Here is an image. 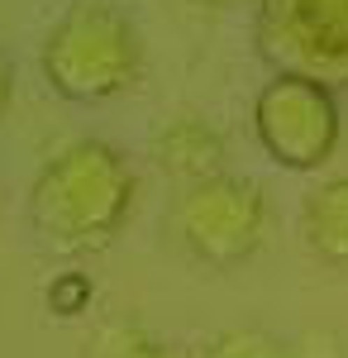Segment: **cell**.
<instances>
[{
  "instance_id": "6da1fadb",
  "label": "cell",
  "mask_w": 348,
  "mask_h": 358,
  "mask_svg": "<svg viewBox=\"0 0 348 358\" xmlns=\"http://www.w3.org/2000/svg\"><path fill=\"white\" fill-rule=\"evenodd\" d=\"M138 177L129 158L101 143V138H77L57 148L43 163V172L29 187V224L38 244L62 253V258H86L110 248L134 215Z\"/></svg>"
},
{
  "instance_id": "7a4b0ae2",
  "label": "cell",
  "mask_w": 348,
  "mask_h": 358,
  "mask_svg": "<svg viewBox=\"0 0 348 358\" xmlns=\"http://www.w3.org/2000/svg\"><path fill=\"white\" fill-rule=\"evenodd\" d=\"M43 82L72 106H101L124 96L143 72V43L134 24L110 5H72L43 38Z\"/></svg>"
},
{
  "instance_id": "3957f363",
  "label": "cell",
  "mask_w": 348,
  "mask_h": 358,
  "mask_svg": "<svg viewBox=\"0 0 348 358\" xmlns=\"http://www.w3.org/2000/svg\"><path fill=\"white\" fill-rule=\"evenodd\" d=\"M253 43L272 77L348 91V0H258Z\"/></svg>"
},
{
  "instance_id": "277c9868",
  "label": "cell",
  "mask_w": 348,
  "mask_h": 358,
  "mask_svg": "<svg viewBox=\"0 0 348 358\" xmlns=\"http://www.w3.org/2000/svg\"><path fill=\"white\" fill-rule=\"evenodd\" d=\"M172 234L196 263L239 268L268 239V196L258 182L234 177V172L182 187L172 206Z\"/></svg>"
},
{
  "instance_id": "5b68a950",
  "label": "cell",
  "mask_w": 348,
  "mask_h": 358,
  "mask_svg": "<svg viewBox=\"0 0 348 358\" xmlns=\"http://www.w3.org/2000/svg\"><path fill=\"white\" fill-rule=\"evenodd\" d=\"M253 134L277 167L287 172H315L334 158L344 115L329 86L300 82V77H272L253 101Z\"/></svg>"
},
{
  "instance_id": "8992f818",
  "label": "cell",
  "mask_w": 348,
  "mask_h": 358,
  "mask_svg": "<svg viewBox=\"0 0 348 358\" xmlns=\"http://www.w3.org/2000/svg\"><path fill=\"white\" fill-rule=\"evenodd\" d=\"M153 153H158V167L172 177V182H182V187H196V182H210L224 172V138L215 129L210 120H201V115H177V120H167L162 124L158 143H153Z\"/></svg>"
},
{
  "instance_id": "52a82bcc",
  "label": "cell",
  "mask_w": 348,
  "mask_h": 358,
  "mask_svg": "<svg viewBox=\"0 0 348 358\" xmlns=\"http://www.w3.org/2000/svg\"><path fill=\"white\" fill-rule=\"evenodd\" d=\"M300 234L324 263H348V177H329L305 196Z\"/></svg>"
},
{
  "instance_id": "ba28073f",
  "label": "cell",
  "mask_w": 348,
  "mask_h": 358,
  "mask_svg": "<svg viewBox=\"0 0 348 358\" xmlns=\"http://www.w3.org/2000/svg\"><path fill=\"white\" fill-rule=\"evenodd\" d=\"M196 358H300V354L268 330H224V334H215Z\"/></svg>"
},
{
  "instance_id": "9c48e42d",
  "label": "cell",
  "mask_w": 348,
  "mask_h": 358,
  "mask_svg": "<svg viewBox=\"0 0 348 358\" xmlns=\"http://www.w3.org/2000/svg\"><path fill=\"white\" fill-rule=\"evenodd\" d=\"M91 358H182V354H177L167 339L138 330V325H115V330L96 334Z\"/></svg>"
},
{
  "instance_id": "30bf717a",
  "label": "cell",
  "mask_w": 348,
  "mask_h": 358,
  "mask_svg": "<svg viewBox=\"0 0 348 358\" xmlns=\"http://www.w3.org/2000/svg\"><path fill=\"white\" fill-rule=\"evenodd\" d=\"M86 296H91V287H86L81 277H62L53 292H48V306H53L57 315H67V310H81V306H86Z\"/></svg>"
},
{
  "instance_id": "8fae6325",
  "label": "cell",
  "mask_w": 348,
  "mask_h": 358,
  "mask_svg": "<svg viewBox=\"0 0 348 358\" xmlns=\"http://www.w3.org/2000/svg\"><path fill=\"white\" fill-rule=\"evenodd\" d=\"M10 101H15V67H10V57L0 53V120L10 110Z\"/></svg>"
}]
</instances>
